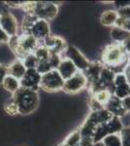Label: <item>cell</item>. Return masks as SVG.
I'll use <instances>...</instances> for the list:
<instances>
[{
	"mask_svg": "<svg viewBox=\"0 0 130 146\" xmlns=\"http://www.w3.org/2000/svg\"><path fill=\"white\" fill-rule=\"evenodd\" d=\"M64 80L60 76V74L56 69L49 71L41 75L40 80V89L49 93H54L62 90Z\"/></svg>",
	"mask_w": 130,
	"mask_h": 146,
	"instance_id": "6",
	"label": "cell"
},
{
	"mask_svg": "<svg viewBox=\"0 0 130 146\" xmlns=\"http://www.w3.org/2000/svg\"><path fill=\"white\" fill-rule=\"evenodd\" d=\"M113 96L119 98V100H123L130 96V84L124 72L115 74L113 85Z\"/></svg>",
	"mask_w": 130,
	"mask_h": 146,
	"instance_id": "9",
	"label": "cell"
},
{
	"mask_svg": "<svg viewBox=\"0 0 130 146\" xmlns=\"http://www.w3.org/2000/svg\"><path fill=\"white\" fill-rule=\"evenodd\" d=\"M37 20H38V18H36L35 16L26 14L25 17L23 18V21L22 23V30L23 33L29 34L30 29H31V27H33V25H34Z\"/></svg>",
	"mask_w": 130,
	"mask_h": 146,
	"instance_id": "21",
	"label": "cell"
},
{
	"mask_svg": "<svg viewBox=\"0 0 130 146\" xmlns=\"http://www.w3.org/2000/svg\"><path fill=\"white\" fill-rule=\"evenodd\" d=\"M117 19H119V14L117 11L108 10L101 15L100 22L104 27H115Z\"/></svg>",
	"mask_w": 130,
	"mask_h": 146,
	"instance_id": "18",
	"label": "cell"
},
{
	"mask_svg": "<svg viewBox=\"0 0 130 146\" xmlns=\"http://www.w3.org/2000/svg\"><path fill=\"white\" fill-rule=\"evenodd\" d=\"M101 142L103 143L104 146H122L119 133L109 135L106 137H104Z\"/></svg>",
	"mask_w": 130,
	"mask_h": 146,
	"instance_id": "22",
	"label": "cell"
},
{
	"mask_svg": "<svg viewBox=\"0 0 130 146\" xmlns=\"http://www.w3.org/2000/svg\"><path fill=\"white\" fill-rule=\"evenodd\" d=\"M9 40H10V36L0 27V44L3 43H8Z\"/></svg>",
	"mask_w": 130,
	"mask_h": 146,
	"instance_id": "28",
	"label": "cell"
},
{
	"mask_svg": "<svg viewBox=\"0 0 130 146\" xmlns=\"http://www.w3.org/2000/svg\"><path fill=\"white\" fill-rule=\"evenodd\" d=\"M24 2H20V1H7L5 4L7 6L11 7V8H22Z\"/></svg>",
	"mask_w": 130,
	"mask_h": 146,
	"instance_id": "30",
	"label": "cell"
},
{
	"mask_svg": "<svg viewBox=\"0 0 130 146\" xmlns=\"http://www.w3.org/2000/svg\"><path fill=\"white\" fill-rule=\"evenodd\" d=\"M110 34L112 39L115 41V43H119V44H121L122 42L125 41L130 36V32L126 31L123 28L117 27H113V28L111 29Z\"/></svg>",
	"mask_w": 130,
	"mask_h": 146,
	"instance_id": "19",
	"label": "cell"
},
{
	"mask_svg": "<svg viewBox=\"0 0 130 146\" xmlns=\"http://www.w3.org/2000/svg\"><path fill=\"white\" fill-rule=\"evenodd\" d=\"M122 146H130V127L122 128L119 133Z\"/></svg>",
	"mask_w": 130,
	"mask_h": 146,
	"instance_id": "26",
	"label": "cell"
},
{
	"mask_svg": "<svg viewBox=\"0 0 130 146\" xmlns=\"http://www.w3.org/2000/svg\"><path fill=\"white\" fill-rule=\"evenodd\" d=\"M127 72H130V66H128V71Z\"/></svg>",
	"mask_w": 130,
	"mask_h": 146,
	"instance_id": "34",
	"label": "cell"
},
{
	"mask_svg": "<svg viewBox=\"0 0 130 146\" xmlns=\"http://www.w3.org/2000/svg\"><path fill=\"white\" fill-rule=\"evenodd\" d=\"M4 111H5L7 114L10 115V116H14V115L18 114V107H16V102L14 101L13 98H10L9 100H7L5 103H4Z\"/></svg>",
	"mask_w": 130,
	"mask_h": 146,
	"instance_id": "25",
	"label": "cell"
},
{
	"mask_svg": "<svg viewBox=\"0 0 130 146\" xmlns=\"http://www.w3.org/2000/svg\"><path fill=\"white\" fill-rule=\"evenodd\" d=\"M40 80L41 74L36 69H26L23 77L20 80V85L22 88L37 92L40 89Z\"/></svg>",
	"mask_w": 130,
	"mask_h": 146,
	"instance_id": "11",
	"label": "cell"
},
{
	"mask_svg": "<svg viewBox=\"0 0 130 146\" xmlns=\"http://www.w3.org/2000/svg\"><path fill=\"white\" fill-rule=\"evenodd\" d=\"M115 27H121L126 30V31L130 32V19H128V20H123V19L119 17L117 23H115Z\"/></svg>",
	"mask_w": 130,
	"mask_h": 146,
	"instance_id": "27",
	"label": "cell"
},
{
	"mask_svg": "<svg viewBox=\"0 0 130 146\" xmlns=\"http://www.w3.org/2000/svg\"><path fill=\"white\" fill-rule=\"evenodd\" d=\"M121 44H122V46H123V48L125 49V51H126V53L129 55L130 54V36L125 40V41L122 42Z\"/></svg>",
	"mask_w": 130,
	"mask_h": 146,
	"instance_id": "32",
	"label": "cell"
},
{
	"mask_svg": "<svg viewBox=\"0 0 130 146\" xmlns=\"http://www.w3.org/2000/svg\"><path fill=\"white\" fill-rule=\"evenodd\" d=\"M122 128H123V125L120 121V118L113 117L112 119L109 120L106 123H103L96 127L93 137H92V143L100 142L104 137H106L109 135L119 133L122 129Z\"/></svg>",
	"mask_w": 130,
	"mask_h": 146,
	"instance_id": "5",
	"label": "cell"
},
{
	"mask_svg": "<svg viewBox=\"0 0 130 146\" xmlns=\"http://www.w3.org/2000/svg\"><path fill=\"white\" fill-rule=\"evenodd\" d=\"M102 64L117 73H123L129 65V55L126 53L122 44L112 43L108 45L101 55Z\"/></svg>",
	"mask_w": 130,
	"mask_h": 146,
	"instance_id": "1",
	"label": "cell"
},
{
	"mask_svg": "<svg viewBox=\"0 0 130 146\" xmlns=\"http://www.w3.org/2000/svg\"><path fill=\"white\" fill-rule=\"evenodd\" d=\"M7 66L2 63H0V84L2 85V82H3L4 78L7 76Z\"/></svg>",
	"mask_w": 130,
	"mask_h": 146,
	"instance_id": "29",
	"label": "cell"
},
{
	"mask_svg": "<svg viewBox=\"0 0 130 146\" xmlns=\"http://www.w3.org/2000/svg\"><path fill=\"white\" fill-rule=\"evenodd\" d=\"M25 71H26V68L24 67L22 62L20 60H14L13 62H11L7 66V73H8V75L18 79V81L23 77Z\"/></svg>",
	"mask_w": 130,
	"mask_h": 146,
	"instance_id": "16",
	"label": "cell"
},
{
	"mask_svg": "<svg viewBox=\"0 0 130 146\" xmlns=\"http://www.w3.org/2000/svg\"><path fill=\"white\" fill-rule=\"evenodd\" d=\"M88 146H104V144L102 142H96V143H91V144H89Z\"/></svg>",
	"mask_w": 130,
	"mask_h": 146,
	"instance_id": "33",
	"label": "cell"
},
{
	"mask_svg": "<svg viewBox=\"0 0 130 146\" xmlns=\"http://www.w3.org/2000/svg\"><path fill=\"white\" fill-rule=\"evenodd\" d=\"M42 45L49 51V54L58 56H60L67 47L65 40L61 38L60 36H56V35L48 36L42 41Z\"/></svg>",
	"mask_w": 130,
	"mask_h": 146,
	"instance_id": "10",
	"label": "cell"
},
{
	"mask_svg": "<svg viewBox=\"0 0 130 146\" xmlns=\"http://www.w3.org/2000/svg\"><path fill=\"white\" fill-rule=\"evenodd\" d=\"M0 27L10 37L18 35V22L11 13H3L0 15Z\"/></svg>",
	"mask_w": 130,
	"mask_h": 146,
	"instance_id": "12",
	"label": "cell"
},
{
	"mask_svg": "<svg viewBox=\"0 0 130 146\" xmlns=\"http://www.w3.org/2000/svg\"><path fill=\"white\" fill-rule=\"evenodd\" d=\"M60 58L70 60L77 67V69L81 72H84L90 63L86 56L79 51V49L72 45H67L66 49L60 55Z\"/></svg>",
	"mask_w": 130,
	"mask_h": 146,
	"instance_id": "7",
	"label": "cell"
},
{
	"mask_svg": "<svg viewBox=\"0 0 130 146\" xmlns=\"http://www.w3.org/2000/svg\"><path fill=\"white\" fill-rule=\"evenodd\" d=\"M22 63L26 69H36L39 62L36 58V56H34V54H29V55L25 56V58L22 60Z\"/></svg>",
	"mask_w": 130,
	"mask_h": 146,
	"instance_id": "24",
	"label": "cell"
},
{
	"mask_svg": "<svg viewBox=\"0 0 130 146\" xmlns=\"http://www.w3.org/2000/svg\"><path fill=\"white\" fill-rule=\"evenodd\" d=\"M87 85V79L84 74L81 71H78L74 76L65 80L62 91L67 94H77L84 90Z\"/></svg>",
	"mask_w": 130,
	"mask_h": 146,
	"instance_id": "8",
	"label": "cell"
},
{
	"mask_svg": "<svg viewBox=\"0 0 130 146\" xmlns=\"http://www.w3.org/2000/svg\"><path fill=\"white\" fill-rule=\"evenodd\" d=\"M113 96V94L108 90H99L96 91L94 93H92L91 100L94 101L95 103H97L98 105H100L101 107L105 108V105L107 104L109 100L111 98V96Z\"/></svg>",
	"mask_w": 130,
	"mask_h": 146,
	"instance_id": "17",
	"label": "cell"
},
{
	"mask_svg": "<svg viewBox=\"0 0 130 146\" xmlns=\"http://www.w3.org/2000/svg\"><path fill=\"white\" fill-rule=\"evenodd\" d=\"M22 9L28 15L35 16L47 22L53 20L58 13V6L53 2L47 1L24 2Z\"/></svg>",
	"mask_w": 130,
	"mask_h": 146,
	"instance_id": "4",
	"label": "cell"
},
{
	"mask_svg": "<svg viewBox=\"0 0 130 146\" xmlns=\"http://www.w3.org/2000/svg\"><path fill=\"white\" fill-rule=\"evenodd\" d=\"M105 109L110 112L114 117H117V118H121L126 114V111L122 104V100L115 96H111L107 104L105 105Z\"/></svg>",
	"mask_w": 130,
	"mask_h": 146,
	"instance_id": "14",
	"label": "cell"
},
{
	"mask_svg": "<svg viewBox=\"0 0 130 146\" xmlns=\"http://www.w3.org/2000/svg\"><path fill=\"white\" fill-rule=\"evenodd\" d=\"M8 44L18 60L22 62L25 58V56L29 54H33L40 46V42L38 40L35 39L32 35L24 33L10 37Z\"/></svg>",
	"mask_w": 130,
	"mask_h": 146,
	"instance_id": "2",
	"label": "cell"
},
{
	"mask_svg": "<svg viewBox=\"0 0 130 146\" xmlns=\"http://www.w3.org/2000/svg\"><path fill=\"white\" fill-rule=\"evenodd\" d=\"M12 98L16 102L18 111L20 114H31L38 108L39 95L38 92L24 89L20 87L18 91L13 94Z\"/></svg>",
	"mask_w": 130,
	"mask_h": 146,
	"instance_id": "3",
	"label": "cell"
},
{
	"mask_svg": "<svg viewBox=\"0 0 130 146\" xmlns=\"http://www.w3.org/2000/svg\"><path fill=\"white\" fill-rule=\"evenodd\" d=\"M30 35H32L35 39H37L39 42H42L44 39H46L47 37L49 36V22L41 19L35 22L33 25V27L30 29L29 32Z\"/></svg>",
	"mask_w": 130,
	"mask_h": 146,
	"instance_id": "13",
	"label": "cell"
},
{
	"mask_svg": "<svg viewBox=\"0 0 130 146\" xmlns=\"http://www.w3.org/2000/svg\"><path fill=\"white\" fill-rule=\"evenodd\" d=\"M122 100V104H123V107L125 109V111L126 113H129L130 114V96H126V98H124Z\"/></svg>",
	"mask_w": 130,
	"mask_h": 146,
	"instance_id": "31",
	"label": "cell"
},
{
	"mask_svg": "<svg viewBox=\"0 0 130 146\" xmlns=\"http://www.w3.org/2000/svg\"><path fill=\"white\" fill-rule=\"evenodd\" d=\"M2 86H3V88L5 89L6 91L10 92L12 94H14L15 92H16L20 88V81L8 74H7V76L4 78L3 82H2Z\"/></svg>",
	"mask_w": 130,
	"mask_h": 146,
	"instance_id": "20",
	"label": "cell"
},
{
	"mask_svg": "<svg viewBox=\"0 0 130 146\" xmlns=\"http://www.w3.org/2000/svg\"><path fill=\"white\" fill-rule=\"evenodd\" d=\"M33 54H34V56H36V58L38 60L39 62H45V60H49V55H51V54L49 53V51L47 50V49L45 48L42 44H40V46L34 51V53Z\"/></svg>",
	"mask_w": 130,
	"mask_h": 146,
	"instance_id": "23",
	"label": "cell"
},
{
	"mask_svg": "<svg viewBox=\"0 0 130 146\" xmlns=\"http://www.w3.org/2000/svg\"><path fill=\"white\" fill-rule=\"evenodd\" d=\"M56 70L58 71V73H59L60 76L62 77V79L64 81L71 78L72 76H74L79 71L77 69V67L74 65V63L68 58H61L60 63L56 68Z\"/></svg>",
	"mask_w": 130,
	"mask_h": 146,
	"instance_id": "15",
	"label": "cell"
}]
</instances>
